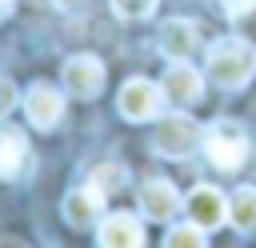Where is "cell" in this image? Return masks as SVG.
I'll return each mask as SVG.
<instances>
[{
  "mask_svg": "<svg viewBox=\"0 0 256 248\" xmlns=\"http://www.w3.org/2000/svg\"><path fill=\"white\" fill-rule=\"evenodd\" d=\"M204 76H208L212 84L228 88V92L244 88V84L256 76V44H252L248 36H240V32L212 40L208 52H204Z\"/></svg>",
  "mask_w": 256,
  "mask_h": 248,
  "instance_id": "cell-1",
  "label": "cell"
},
{
  "mask_svg": "<svg viewBox=\"0 0 256 248\" xmlns=\"http://www.w3.org/2000/svg\"><path fill=\"white\" fill-rule=\"evenodd\" d=\"M204 156L220 172H236L248 160V132L236 120H212L204 128Z\"/></svg>",
  "mask_w": 256,
  "mask_h": 248,
  "instance_id": "cell-2",
  "label": "cell"
},
{
  "mask_svg": "<svg viewBox=\"0 0 256 248\" xmlns=\"http://www.w3.org/2000/svg\"><path fill=\"white\" fill-rule=\"evenodd\" d=\"M152 148H156V156L184 160V156H192L196 148H204V128H200L192 116H184V112L164 116V120L156 124V132H152Z\"/></svg>",
  "mask_w": 256,
  "mask_h": 248,
  "instance_id": "cell-3",
  "label": "cell"
},
{
  "mask_svg": "<svg viewBox=\"0 0 256 248\" xmlns=\"http://www.w3.org/2000/svg\"><path fill=\"white\" fill-rule=\"evenodd\" d=\"M160 104H164V88H160V84H152V80H144V76L124 80V88H120V96H116L120 116H124V120H132V124L152 120V116L160 112Z\"/></svg>",
  "mask_w": 256,
  "mask_h": 248,
  "instance_id": "cell-4",
  "label": "cell"
},
{
  "mask_svg": "<svg viewBox=\"0 0 256 248\" xmlns=\"http://www.w3.org/2000/svg\"><path fill=\"white\" fill-rule=\"evenodd\" d=\"M60 80H64V88H68L76 100H92V96H100V88H104V64H100L96 56H88V52L68 56L64 68H60Z\"/></svg>",
  "mask_w": 256,
  "mask_h": 248,
  "instance_id": "cell-5",
  "label": "cell"
},
{
  "mask_svg": "<svg viewBox=\"0 0 256 248\" xmlns=\"http://www.w3.org/2000/svg\"><path fill=\"white\" fill-rule=\"evenodd\" d=\"M184 212L192 224H200L204 232H216L224 220H228V196L212 184H196L188 196H184Z\"/></svg>",
  "mask_w": 256,
  "mask_h": 248,
  "instance_id": "cell-6",
  "label": "cell"
},
{
  "mask_svg": "<svg viewBox=\"0 0 256 248\" xmlns=\"http://www.w3.org/2000/svg\"><path fill=\"white\" fill-rule=\"evenodd\" d=\"M160 88H164V100H168V104L188 108V104H196V100L204 96V76H200L188 60H172L168 72H164V80H160Z\"/></svg>",
  "mask_w": 256,
  "mask_h": 248,
  "instance_id": "cell-7",
  "label": "cell"
},
{
  "mask_svg": "<svg viewBox=\"0 0 256 248\" xmlns=\"http://www.w3.org/2000/svg\"><path fill=\"white\" fill-rule=\"evenodd\" d=\"M24 112H28L32 128L48 132V128H56L60 116H64V92H60L56 84H44V80H40V84L28 88V96H24Z\"/></svg>",
  "mask_w": 256,
  "mask_h": 248,
  "instance_id": "cell-8",
  "label": "cell"
},
{
  "mask_svg": "<svg viewBox=\"0 0 256 248\" xmlns=\"http://www.w3.org/2000/svg\"><path fill=\"white\" fill-rule=\"evenodd\" d=\"M176 208H184V200H180V192H176V184H172V180L152 176V180H144V184H140V212H144L148 220L164 224V220H172V216H176Z\"/></svg>",
  "mask_w": 256,
  "mask_h": 248,
  "instance_id": "cell-9",
  "label": "cell"
},
{
  "mask_svg": "<svg viewBox=\"0 0 256 248\" xmlns=\"http://www.w3.org/2000/svg\"><path fill=\"white\" fill-rule=\"evenodd\" d=\"M156 44H160V52H164L168 60H188V56L200 48V28H196L188 16H172V20L160 24Z\"/></svg>",
  "mask_w": 256,
  "mask_h": 248,
  "instance_id": "cell-10",
  "label": "cell"
},
{
  "mask_svg": "<svg viewBox=\"0 0 256 248\" xmlns=\"http://www.w3.org/2000/svg\"><path fill=\"white\" fill-rule=\"evenodd\" d=\"M96 244L100 248H144V224L128 212H112V216L100 220Z\"/></svg>",
  "mask_w": 256,
  "mask_h": 248,
  "instance_id": "cell-11",
  "label": "cell"
},
{
  "mask_svg": "<svg viewBox=\"0 0 256 248\" xmlns=\"http://www.w3.org/2000/svg\"><path fill=\"white\" fill-rule=\"evenodd\" d=\"M60 212H64V220H68L72 228H92L96 220H104V216H100V212H104V196H100L92 184H84V188H72V192L64 196Z\"/></svg>",
  "mask_w": 256,
  "mask_h": 248,
  "instance_id": "cell-12",
  "label": "cell"
},
{
  "mask_svg": "<svg viewBox=\"0 0 256 248\" xmlns=\"http://www.w3.org/2000/svg\"><path fill=\"white\" fill-rule=\"evenodd\" d=\"M28 168V140L20 128H0V180H16Z\"/></svg>",
  "mask_w": 256,
  "mask_h": 248,
  "instance_id": "cell-13",
  "label": "cell"
},
{
  "mask_svg": "<svg viewBox=\"0 0 256 248\" xmlns=\"http://www.w3.org/2000/svg\"><path fill=\"white\" fill-rule=\"evenodd\" d=\"M228 220H232L236 232H256V188L240 184L228 196Z\"/></svg>",
  "mask_w": 256,
  "mask_h": 248,
  "instance_id": "cell-14",
  "label": "cell"
},
{
  "mask_svg": "<svg viewBox=\"0 0 256 248\" xmlns=\"http://www.w3.org/2000/svg\"><path fill=\"white\" fill-rule=\"evenodd\" d=\"M124 180H128V168H124V164H112V160H108V164H96V168H92V176H88V184H92L104 200H108L112 192H120V188H124Z\"/></svg>",
  "mask_w": 256,
  "mask_h": 248,
  "instance_id": "cell-15",
  "label": "cell"
},
{
  "mask_svg": "<svg viewBox=\"0 0 256 248\" xmlns=\"http://www.w3.org/2000/svg\"><path fill=\"white\" fill-rule=\"evenodd\" d=\"M164 248H208V232L200 228V224H176V228H168V236H164Z\"/></svg>",
  "mask_w": 256,
  "mask_h": 248,
  "instance_id": "cell-16",
  "label": "cell"
},
{
  "mask_svg": "<svg viewBox=\"0 0 256 248\" xmlns=\"http://www.w3.org/2000/svg\"><path fill=\"white\" fill-rule=\"evenodd\" d=\"M112 12L120 20H144L156 12V0H112Z\"/></svg>",
  "mask_w": 256,
  "mask_h": 248,
  "instance_id": "cell-17",
  "label": "cell"
},
{
  "mask_svg": "<svg viewBox=\"0 0 256 248\" xmlns=\"http://www.w3.org/2000/svg\"><path fill=\"white\" fill-rule=\"evenodd\" d=\"M16 108V84L8 76H0V116H8Z\"/></svg>",
  "mask_w": 256,
  "mask_h": 248,
  "instance_id": "cell-18",
  "label": "cell"
},
{
  "mask_svg": "<svg viewBox=\"0 0 256 248\" xmlns=\"http://www.w3.org/2000/svg\"><path fill=\"white\" fill-rule=\"evenodd\" d=\"M220 8H224L232 20H240L244 12H252V8H256V0H220Z\"/></svg>",
  "mask_w": 256,
  "mask_h": 248,
  "instance_id": "cell-19",
  "label": "cell"
},
{
  "mask_svg": "<svg viewBox=\"0 0 256 248\" xmlns=\"http://www.w3.org/2000/svg\"><path fill=\"white\" fill-rule=\"evenodd\" d=\"M0 248H28L20 236H0Z\"/></svg>",
  "mask_w": 256,
  "mask_h": 248,
  "instance_id": "cell-20",
  "label": "cell"
},
{
  "mask_svg": "<svg viewBox=\"0 0 256 248\" xmlns=\"http://www.w3.org/2000/svg\"><path fill=\"white\" fill-rule=\"evenodd\" d=\"M12 4H16V0H0V16H4V12H12Z\"/></svg>",
  "mask_w": 256,
  "mask_h": 248,
  "instance_id": "cell-21",
  "label": "cell"
}]
</instances>
